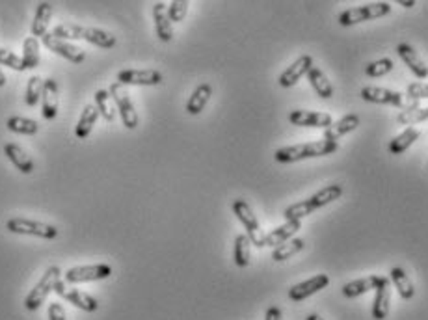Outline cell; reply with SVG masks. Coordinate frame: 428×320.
Listing matches in <instances>:
<instances>
[{
  "mask_svg": "<svg viewBox=\"0 0 428 320\" xmlns=\"http://www.w3.org/2000/svg\"><path fill=\"white\" fill-rule=\"evenodd\" d=\"M343 196V186L341 185H328L324 186L322 190H319L317 194H313L311 198L304 199L300 203H294V205H289L283 212V216L287 222H302V218L313 214L317 209H322V207L330 205L333 201H337L339 198Z\"/></svg>",
  "mask_w": 428,
  "mask_h": 320,
  "instance_id": "1",
  "label": "cell"
},
{
  "mask_svg": "<svg viewBox=\"0 0 428 320\" xmlns=\"http://www.w3.org/2000/svg\"><path fill=\"white\" fill-rule=\"evenodd\" d=\"M339 149L337 141L330 140H313L306 141V144H296V146H287V148H280L274 153V159L282 164H291V162H298V160L306 159H317V157H328L333 155Z\"/></svg>",
  "mask_w": 428,
  "mask_h": 320,
  "instance_id": "2",
  "label": "cell"
},
{
  "mask_svg": "<svg viewBox=\"0 0 428 320\" xmlns=\"http://www.w3.org/2000/svg\"><path fill=\"white\" fill-rule=\"evenodd\" d=\"M391 13L390 2H371V4H363L359 8H350L345 10L343 13H339V25L341 26H354L358 23H365V21L380 19Z\"/></svg>",
  "mask_w": 428,
  "mask_h": 320,
  "instance_id": "3",
  "label": "cell"
},
{
  "mask_svg": "<svg viewBox=\"0 0 428 320\" xmlns=\"http://www.w3.org/2000/svg\"><path fill=\"white\" fill-rule=\"evenodd\" d=\"M60 274H62V270L58 268L56 264H54V266H49V268L45 270V274L41 275V279L36 283V287H34L32 290L28 293V296L25 298V308L28 309V311H38V309L45 304L49 295L54 290V285H56L58 279H60Z\"/></svg>",
  "mask_w": 428,
  "mask_h": 320,
  "instance_id": "4",
  "label": "cell"
},
{
  "mask_svg": "<svg viewBox=\"0 0 428 320\" xmlns=\"http://www.w3.org/2000/svg\"><path fill=\"white\" fill-rule=\"evenodd\" d=\"M6 229L13 235H28V237H39L45 240L58 237V229L54 225L39 222V220H30V218H10L6 222Z\"/></svg>",
  "mask_w": 428,
  "mask_h": 320,
  "instance_id": "5",
  "label": "cell"
},
{
  "mask_svg": "<svg viewBox=\"0 0 428 320\" xmlns=\"http://www.w3.org/2000/svg\"><path fill=\"white\" fill-rule=\"evenodd\" d=\"M233 212L235 216L238 218V222L244 225L246 229V235H248L249 242L254 244L256 248H264V233H262L261 225H259V220L251 211V207L248 205V201L244 199H235L233 201Z\"/></svg>",
  "mask_w": 428,
  "mask_h": 320,
  "instance_id": "6",
  "label": "cell"
},
{
  "mask_svg": "<svg viewBox=\"0 0 428 320\" xmlns=\"http://www.w3.org/2000/svg\"><path fill=\"white\" fill-rule=\"evenodd\" d=\"M110 95L114 99L115 103V110L120 112L122 115V122L123 125L128 128V130H135L138 127V114H136V108L133 101H131V97H128L127 90H125V86L120 82H114L112 86L109 88Z\"/></svg>",
  "mask_w": 428,
  "mask_h": 320,
  "instance_id": "7",
  "label": "cell"
},
{
  "mask_svg": "<svg viewBox=\"0 0 428 320\" xmlns=\"http://www.w3.org/2000/svg\"><path fill=\"white\" fill-rule=\"evenodd\" d=\"M112 275V266L106 263L97 264H84V266H75L69 268L64 274V279L67 283H90V282H101Z\"/></svg>",
  "mask_w": 428,
  "mask_h": 320,
  "instance_id": "8",
  "label": "cell"
},
{
  "mask_svg": "<svg viewBox=\"0 0 428 320\" xmlns=\"http://www.w3.org/2000/svg\"><path fill=\"white\" fill-rule=\"evenodd\" d=\"M54 293H56L62 300L69 301V304H73L75 308L82 309L86 313H95L97 309H99V301H97L93 296L86 295V293L77 290V288L67 287V285H65L64 282H60V279H58V283L54 285Z\"/></svg>",
  "mask_w": 428,
  "mask_h": 320,
  "instance_id": "9",
  "label": "cell"
},
{
  "mask_svg": "<svg viewBox=\"0 0 428 320\" xmlns=\"http://www.w3.org/2000/svg\"><path fill=\"white\" fill-rule=\"evenodd\" d=\"M164 77L159 69H123L117 73V82L123 86H159Z\"/></svg>",
  "mask_w": 428,
  "mask_h": 320,
  "instance_id": "10",
  "label": "cell"
},
{
  "mask_svg": "<svg viewBox=\"0 0 428 320\" xmlns=\"http://www.w3.org/2000/svg\"><path fill=\"white\" fill-rule=\"evenodd\" d=\"M41 43H43L51 52H54L58 56H62L64 60H69L73 64H82L84 60H86V54H84V51L80 47L73 45V43L64 41V39L54 38L52 34H45V36L41 38Z\"/></svg>",
  "mask_w": 428,
  "mask_h": 320,
  "instance_id": "11",
  "label": "cell"
},
{
  "mask_svg": "<svg viewBox=\"0 0 428 320\" xmlns=\"http://www.w3.org/2000/svg\"><path fill=\"white\" fill-rule=\"evenodd\" d=\"M359 95L367 103L391 104L396 108H404V97L401 91L387 90V88H380V86H365L359 91Z\"/></svg>",
  "mask_w": 428,
  "mask_h": 320,
  "instance_id": "12",
  "label": "cell"
},
{
  "mask_svg": "<svg viewBox=\"0 0 428 320\" xmlns=\"http://www.w3.org/2000/svg\"><path fill=\"white\" fill-rule=\"evenodd\" d=\"M330 285V277L328 274H317L313 275L311 279H306V282L298 283V285H293L289 288V298L293 301H304L307 300L309 296L317 295L322 288H326Z\"/></svg>",
  "mask_w": 428,
  "mask_h": 320,
  "instance_id": "13",
  "label": "cell"
},
{
  "mask_svg": "<svg viewBox=\"0 0 428 320\" xmlns=\"http://www.w3.org/2000/svg\"><path fill=\"white\" fill-rule=\"evenodd\" d=\"M311 67H313V58L309 56V54H304V56L298 58L296 62H293L287 69L283 71L280 78H278V82H280L282 88H293V86L298 84L302 77H306L307 73L311 71Z\"/></svg>",
  "mask_w": 428,
  "mask_h": 320,
  "instance_id": "14",
  "label": "cell"
},
{
  "mask_svg": "<svg viewBox=\"0 0 428 320\" xmlns=\"http://www.w3.org/2000/svg\"><path fill=\"white\" fill-rule=\"evenodd\" d=\"M289 122L298 127L328 128L333 123L332 115L326 112H311V110H293L289 114Z\"/></svg>",
  "mask_w": 428,
  "mask_h": 320,
  "instance_id": "15",
  "label": "cell"
},
{
  "mask_svg": "<svg viewBox=\"0 0 428 320\" xmlns=\"http://www.w3.org/2000/svg\"><path fill=\"white\" fill-rule=\"evenodd\" d=\"M391 308V282L390 277L382 275V282L376 287V295L372 301V319L383 320L387 319Z\"/></svg>",
  "mask_w": 428,
  "mask_h": 320,
  "instance_id": "16",
  "label": "cell"
},
{
  "mask_svg": "<svg viewBox=\"0 0 428 320\" xmlns=\"http://www.w3.org/2000/svg\"><path fill=\"white\" fill-rule=\"evenodd\" d=\"M153 21H155V32H157L160 41L170 43L173 39V25L172 21H170V17H168V4H164V2H155Z\"/></svg>",
  "mask_w": 428,
  "mask_h": 320,
  "instance_id": "17",
  "label": "cell"
},
{
  "mask_svg": "<svg viewBox=\"0 0 428 320\" xmlns=\"http://www.w3.org/2000/svg\"><path fill=\"white\" fill-rule=\"evenodd\" d=\"M396 52L403 60L404 64L408 65V69L416 75L417 78H427L428 77V65L423 62V58L417 54V51L408 43H401L396 47Z\"/></svg>",
  "mask_w": 428,
  "mask_h": 320,
  "instance_id": "18",
  "label": "cell"
},
{
  "mask_svg": "<svg viewBox=\"0 0 428 320\" xmlns=\"http://www.w3.org/2000/svg\"><path fill=\"white\" fill-rule=\"evenodd\" d=\"M358 127H359V115L346 114L345 117H341L337 122H333L332 125L324 130V140L337 141L341 140L343 136L354 133Z\"/></svg>",
  "mask_w": 428,
  "mask_h": 320,
  "instance_id": "19",
  "label": "cell"
},
{
  "mask_svg": "<svg viewBox=\"0 0 428 320\" xmlns=\"http://www.w3.org/2000/svg\"><path fill=\"white\" fill-rule=\"evenodd\" d=\"M41 114L47 122H52L58 115V82L54 78H45L41 95Z\"/></svg>",
  "mask_w": 428,
  "mask_h": 320,
  "instance_id": "20",
  "label": "cell"
},
{
  "mask_svg": "<svg viewBox=\"0 0 428 320\" xmlns=\"http://www.w3.org/2000/svg\"><path fill=\"white\" fill-rule=\"evenodd\" d=\"M382 282V275H367V277H361V279H356V282L346 283L343 287V296L345 298H358V296H363L371 290H376V287Z\"/></svg>",
  "mask_w": 428,
  "mask_h": 320,
  "instance_id": "21",
  "label": "cell"
},
{
  "mask_svg": "<svg viewBox=\"0 0 428 320\" xmlns=\"http://www.w3.org/2000/svg\"><path fill=\"white\" fill-rule=\"evenodd\" d=\"M302 229V222H285L280 227H275L274 231H270L269 235L264 237V246H270V248H278L282 246L283 242H287L291 238H294V235Z\"/></svg>",
  "mask_w": 428,
  "mask_h": 320,
  "instance_id": "22",
  "label": "cell"
},
{
  "mask_svg": "<svg viewBox=\"0 0 428 320\" xmlns=\"http://www.w3.org/2000/svg\"><path fill=\"white\" fill-rule=\"evenodd\" d=\"M54 13V6L51 2H39L38 10H36V15H34L32 21V38H43L47 32V28L51 25V17Z\"/></svg>",
  "mask_w": 428,
  "mask_h": 320,
  "instance_id": "23",
  "label": "cell"
},
{
  "mask_svg": "<svg viewBox=\"0 0 428 320\" xmlns=\"http://www.w3.org/2000/svg\"><path fill=\"white\" fill-rule=\"evenodd\" d=\"M4 155H6L8 160H10L21 173L28 175V173L34 172L32 159H30V157L26 155L25 149L21 148V146H17V144H6V146H4Z\"/></svg>",
  "mask_w": 428,
  "mask_h": 320,
  "instance_id": "24",
  "label": "cell"
},
{
  "mask_svg": "<svg viewBox=\"0 0 428 320\" xmlns=\"http://www.w3.org/2000/svg\"><path fill=\"white\" fill-rule=\"evenodd\" d=\"M212 95V86L209 82L199 84L196 90L192 91L190 99L186 101V112L190 115H198L203 112V108L209 103Z\"/></svg>",
  "mask_w": 428,
  "mask_h": 320,
  "instance_id": "25",
  "label": "cell"
},
{
  "mask_svg": "<svg viewBox=\"0 0 428 320\" xmlns=\"http://www.w3.org/2000/svg\"><path fill=\"white\" fill-rule=\"evenodd\" d=\"M390 282L395 285V288L398 290V295L403 300H412L416 296V287L409 279V275L406 274V270L401 268V266H395L391 268L390 272Z\"/></svg>",
  "mask_w": 428,
  "mask_h": 320,
  "instance_id": "26",
  "label": "cell"
},
{
  "mask_svg": "<svg viewBox=\"0 0 428 320\" xmlns=\"http://www.w3.org/2000/svg\"><path fill=\"white\" fill-rule=\"evenodd\" d=\"M97 119H99V110H97L95 104L84 106L82 114L78 117L77 127H75V135H77L78 140H86V138L91 135V130H93V125L97 123Z\"/></svg>",
  "mask_w": 428,
  "mask_h": 320,
  "instance_id": "27",
  "label": "cell"
},
{
  "mask_svg": "<svg viewBox=\"0 0 428 320\" xmlns=\"http://www.w3.org/2000/svg\"><path fill=\"white\" fill-rule=\"evenodd\" d=\"M307 80L311 84V88L315 90V93L320 97V99H332L333 97V86L332 82L328 80V77L324 75V71L319 69V67H311V71L307 73Z\"/></svg>",
  "mask_w": 428,
  "mask_h": 320,
  "instance_id": "28",
  "label": "cell"
},
{
  "mask_svg": "<svg viewBox=\"0 0 428 320\" xmlns=\"http://www.w3.org/2000/svg\"><path fill=\"white\" fill-rule=\"evenodd\" d=\"M421 136V130L416 127L404 128L403 133L398 136H395L393 140L390 141V153L391 155H403L404 151H408Z\"/></svg>",
  "mask_w": 428,
  "mask_h": 320,
  "instance_id": "29",
  "label": "cell"
},
{
  "mask_svg": "<svg viewBox=\"0 0 428 320\" xmlns=\"http://www.w3.org/2000/svg\"><path fill=\"white\" fill-rule=\"evenodd\" d=\"M6 127L8 130H12L15 135H25V136L38 135L39 130V125L36 119L23 117V115H12V117H8Z\"/></svg>",
  "mask_w": 428,
  "mask_h": 320,
  "instance_id": "30",
  "label": "cell"
},
{
  "mask_svg": "<svg viewBox=\"0 0 428 320\" xmlns=\"http://www.w3.org/2000/svg\"><path fill=\"white\" fill-rule=\"evenodd\" d=\"M84 41H88L95 47H101V49H114L115 43H117L115 36H112L106 30H101V28H86L84 30Z\"/></svg>",
  "mask_w": 428,
  "mask_h": 320,
  "instance_id": "31",
  "label": "cell"
},
{
  "mask_svg": "<svg viewBox=\"0 0 428 320\" xmlns=\"http://www.w3.org/2000/svg\"><path fill=\"white\" fill-rule=\"evenodd\" d=\"M114 104H115L114 99H112L109 90L95 91V106H97V110H99V115H101L104 122L112 123L115 119Z\"/></svg>",
  "mask_w": 428,
  "mask_h": 320,
  "instance_id": "32",
  "label": "cell"
},
{
  "mask_svg": "<svg viewBox=\"0 0 428 320\" xmlns=\"http://www.w3.org/2000/svg\"><path fill=\"white\" fill-rule=\"evenodd\" d=\"M233 259L238 268H246L251 259V242L248 235H237L235 238V250H233Z\"/></svg>",
  "mask_w": 428,
  "mask_h": 320,
  "instance_id": "33",
  "label": "cell"
},
{
  "mask_svg": "<svg viewBox=\"0 0 428 320\" xmlns=\"http://www.w3.org/2000/svg\"><path fill=\"white\" fill-rule=\"evenodd\" d=\"M304 246H306V242H304L302 238H291L287 242H283L282 246L274 248V251H272V259H274L275 263L287 261V259H291L293 255H296L298 251L304 250Z\"/></svg>",
  "mask_w": 428,
  "mask_h": 320,
  "instance_id": "34",
  "label": "cell"
},
{
  "mask_svg": "<svg viewBox=\"0 0 428 320\" xmlns=\"http://www.w3.org/2000/svg\"><path fill=\"white\" fill-rule=\"evenodd\" d=\"M84 30L86 26L75 25V23H62V25L54 26L52 36L58 39H64V41H77V39H84Z\"/></svg>",
  "mask_w": 428,
  "mask_h": 320,
  "instance_id": "35",
  "label": "cell"
},
{
  "mask_svg": "<svg viewBox=\"0 0 428 320\" xmlns=\"http://www.w3.org/2000/svg\"><path fill=\"white\" fill-rule=\"evenodd\" d=\"M43 86H45V80L43 78H39L38 75H34V77L28 78V84H26V91H25V103L26 106H38L39 104V99L43 95Z\"/></svg>",
  "mask_w": 428,
  "mask_h": 320,
  "instance_id": "36",
  "label": "cell"
},
{
  "mask_svg": "<svg viewBox=\"0 0 428 320\" xmlns=\"http://www.w3.org/2000/svg\"><path fill=\"white\" fill-rule=\"evenodd\" d=\"M23 62L26 69H36L39 65V39L26 38L23 41Z\"/></svg>",
  "mask_w": 428,
  "mask_h": 320,
  "instance_id": "37",
  "label": "cell"
},
{
  "mask_svg": "<svg viewBox=\"0 0 428 320\" xmlns=\"http://www.w3.org/2000/svg\"><path fill=\"white\" fill-rule=\"evenodd\" d=\"M396 122L401 125H416V123L428 122V106H412L403 110L396 115Z\"/></svg>",
  "mask_w": 428,
  "mask_h": 320,
  "instance_id": "38",
  "label": "cell"
},
{
  "mask_svg": "<svg viewBox=\"0 0 428 320\" xmlns=\"http://www.w3.org/2000/svg\"><path fill=\"white\" fill-rule=\"evenodd\" d=\"M393 67H395V64H393L391 58H382V60H376V62H371V64L367 65V67H365V73H367V77L378 78L391 73Z\"/></svg>",
  "mask_w": 428,
  "mask_h": 320,
  "instance_id": "39",
  "label": "cell"
},
{
  "mask_svg": "<svg viewBox=\"0 0 428 320\" xmlns=\"http://www.w3.org/2000/svg\"><path fill=\"white\" fill-rule=\"evenodd\" d=\"M188 2L186 0H173L168 4V17L172 23H181L185 21L186 13H188Z\"/></svg>",
  "mask_w": 428,
  "mask_h": 320,
  "instance_id": "40",
  "label": "cell"
},
{
  "mask_svg": "<svg viewBox=\"0 0 428 320\" xmlns=\"http://www.w3.org/2000/svg\"><path fill=\"white\" fill-rule=\"evenodd\" d=\"M0 65H6L13 71H26L23 58H19L15 52L8 51V49H0Z\"/></svg>",
  "mask_w": 428,
  "mask_h": 320,
  "instance_id": "41",
  "label": "cell"
},
{
  "mask_svg": "<svg viewBox=\"0 0 428 320\" xmlns=\"http://www.w3.org/2000/svg\"><path fill=\"white\" fill-rule=\"evenodd\" d=\"M408 95L414 101L419 99H428V84L427 82H414L408 86Z\"/></svg>",
  "mask_w": 428,
  "mask_h": 320,
  "instance_id": "42",
  "label": "cell"
},
{
  "mask_svg": "<svg viewBox=\"0 0 428 320\" xmlns=\"http://www.w3.org/2000/svg\"><path fill=\"white\" fill-rule=\"evenodd\" d=\"M47 317H49V320H67V317H65V309L62 308V304H51Z\"/></svg>",
  "mask_w": 428,
  "mask_h": 320,
  "instance_id": "43",
  "label": "cell"
},
{
  "mask_svg": "<svg viewBox=\"0 0 428 320\" xmlns=\"http://www.w3.org/2000/svg\"><path fill=\"white\" fill-rule=\"evenodd\" d=\"M264 320H283L282 309L278 306H272V308L267 309V315H264Z\"/></svg>",
  "mask_w": 428,
  "mask_h": 320,
  "instance_id": "44",
  "label": "cell"
},
{
  "mask_svg": "<svg viewBox=\"0 0 428 320\" xmlns=\"http://www.w3.org/2000/svg\"><path fill=\"white\" fill-rule=\"evenodd\" d=\"M398 4H401L403 8H414L416 6V2H414V0H401Z\"/></svg>",
  "mask_w": 428,
  "mask_h": 320,
  "instance_id": "45",
  "label": "cell"
},
{
  "mask_svg": "<svg viewBox=\"0 0 428 320\" xmlns=\"http://www.w3.org/2000/svg\"><path fill=\"white\" fill-rule=\"evenodd\" d=\"M6 86V75H4V71L0 69V88H4Z\"/></svg>",
  "mask_w": 428,
  "mask_h": 320,
  "instance_id": "46",
  "label": "cell"
},
{
  "mask_svg": "<svg viewBox=\"0 0 428 320\" xmlns=\"http://www.w3.org/2000/svg\"><path fill=\"white\" fill-rule=\"evenodd\" d=\"M306 320H324V319H322V317H319V315L311 313V315H307Z\"/></svg>",
  "mask_w": 428,
  "mask_h": 320,
  "instance_id": "47",
  "label": "cell"
}]
</instances>
